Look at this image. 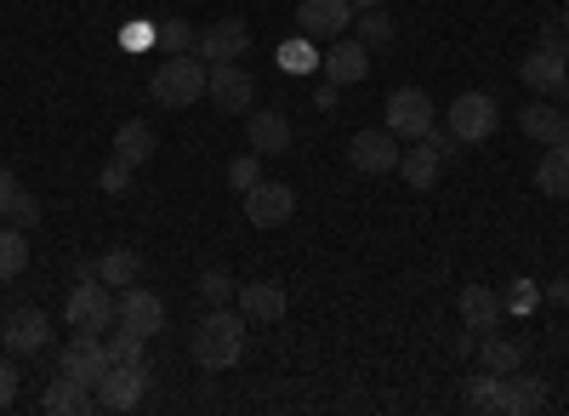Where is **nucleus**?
Returning a JSON list of instances; mask_svg holds the SVG:
<instances>
[{"label":"nucleus","instance_id":"1","mask_svg":"<svg viewBox=\"0 0 569 416\" xmlns=\"http://www.w3.org/2000/svg\"><path fill=\"white\" fill-rule=\"evenodd\" d=\"M188 354H194L200 372H228V365H240L246 359V314L217 303L194 326V337H188Z\"/></svg>","mask_w":569,"mask_h":416},{"label":"nucleus","instance_id":"2","mask_svg":"<svg viewBox=\"0 0 569 416\" xmlns=\"http://www.w3.org/2000/svg\"><path fill=\"white\" fill-rule=\"evenodd\" d=\"M206 80H211V63L200 52H177L149 75V98L160 109H194L206 98Z\"/></svg>","mask_w":569,"mask_h":416},{"label":"nucleus","instance_id":"3","mask_svg":"<svg viewBox=\"0 0 569 416\" xmlns=\"http://www.w3.org/2000/svg\"><path fill=\"white\" fill-rule=\"evenodd\" d=\"M120 319V308H114V297H109V286L103 280H80L74 291H69V303H63V326L69 331H91V337H103L109 326Z\"/></svg>","mask_w":569,"mask_h":416},{"label":"nucleus","instance_id":"4","mask_svg":"<svg viewBox=\"0 0 569 416\" xmlns=\"http://www.w3.org/2000/svg\"><path fill=\"white\" fill-rule=\"evenodd\" d=\"M393 137H410V143H421L427 131L439 126V103L427 98L421 86H399L393 98H388V120H382Z\"/></svg>","mask_w":569,"mask_h":416},{"label":"nucleus","instance_id":"5","mask_svg":"<svg viewBox=\"0 0 569 416\" xmlns=\"http://www.w3.org/2000/svg\"><path fill=\"white\" fill-rule=\"evenodd\" d=\"M496 120H501V109H496L490 91H461V98L445 109V126H450L456 143H485V137L496 131Z\"/></svg>","mask_w":569,"mask_h":416},{"label":"nucleus","instance_id":"6","mask_svg":"<svg viewBox=\"0 0 569 416\" xmlns=\"http://www.w3.org/2000/svg\"><path fill=\"white\" fill-rule=\"evenodd\" d=\"M399 137L388 131V126H365V131H353V143H348V160H353V171H365V177H388V171H399Z\"/></svg>","mask_w":569,"mask_h":416},{"label":"nucleus","instance_id":"7","mask_svg":"<svg viewBox=\"0 0 569 416\" xmlns=\"http://www.w3.org/2000/svg\"><path fill=\"white\" fill-rule=\"evenodd\" d=\"M297 29L313 40V46H330L353 29V7L348 0H302L297 7Z\"/></svg>","mask_w":569,"mask_h":416},{"label":"nucleus","instance_id":"8","mask_svg":"<svg viewBox=\"0 0 569 416\" xmlns=\"http://www.w3.org/2000/svg\"><path fill=\"white\" fill-rule=\"evenodd\" d=\"M91 394H98L103 410H137L142 399H149V365H109L103 383Z\"/></svg>","mask_w":569,"mask_h":416},{"label":"nucleus","instance_id":"9","mask_svg":"<svg viewBox=\"0 0 569 416\" xmlns=\"http://www.w3.org/2000/svg\"><path fill=\"white\" fill-rule=\"evenodd\" d=\"M206 98H211L222 115H251V103H257V80H251L240 63H211Z\"/></svg>","mask_w":569,"mask_h":416},{"label":"nucleus","instance_id":"10","mask_svg":"<svg viewBox=\"0 0 569 416\" xmlns=\"http://www.w3.org/2000/svg\"><path fill=\"white\" fill-rule=\"evenodd\" d=\"M0 343H7V354H40L46 343H52V314L46 308H12L7 326H0Z\"/></svg>","mask_w":569,"mask_h":416},{"label":"nucleus","instance_id":"11","mask_svg":"<svg viewBox=\"0 0 569 416\" xmlns=\"http://www.w3.org/2000/svg\"><path fill=\"white\" fill-rule=\"evenodd\" d=\"M58 372L86 383V388H98L103 372H109V354H103V337H91V331H74V343L58 354Z\"/></svg>","mask_w":569,"mask_h":416},{"label":"nucleus","instance_id":"12","mask_svg":"<svg viewBox=\"0 0 569 416\" xmlns=\"http://www.w3.org/2000/svg\"><path fill=\"white\" fill-rule=\"evenodd\" d=\"M246 200V217L257 222V228H279V222H291V211H297V189L291 182H257L251 195H240Z\"/></svg>","mask_w":569,"mask_h":416},{"label":"nucleus","instance_id":"13","mask_svg":"<svg viewBox=\"0 0 569 416\" xmlns=\"http://www.w3.org/2000/svg\"><path fill=\"white\" fill-rule=\"evenodd\" d=\"M246 46H251V29H246V18H222V23L200 29L194 52H200L206 63H240V58H246Z\"/></svg>","mask_w":569,"mask_h":416},{"label":"nucleus","instance_id":"14","mask_svg":"<svg viewBox=\"0 0 569 416\" xmlns=\"http://www.w3.org/2000/svg\"><path fill=\"white\" fill-rule=\"evenodd\" d=\"M114 308H120V326H131V331H142V337H160V331H166V297H160V291L126 286V291L114 297Z\"/></svg>","mask_w":569,"mask_h":416},{"label":"nucleus","instance_id":"15","mask_svg":"<svg viewBox=\"0 0 569 416\" xmlns=\"http://www.w3.org/2000/svg\"><path fill=\"white\" fill-rule=\"evenodd\" d=\"M319 69H325L330 86H359V80L370 75V46H365V40H330L325 58H319Z\"/></svg>","mask_w":569,"mask_h":416},{"label":"nucleus","instance_id":"16","mask_svg":"<svg viewBox=\"0 0 569 416\" xmlns=\"http://www.w3.org/2000/svg\"><path fill=\"white\" fill-rule=\"evenodd\" d=\"M246 137H251V149L262 155V160H273V155H284L297 143V126L284 120V109H257L251 120H246Z\"/></svg>","mask_w":569,"mask_h":416},{"label":"nucleus","instance_id":"17","mask_svg":"<svg viewBox=\"0 0 569 416\" xmlns=\"http://www.w3.org/2000/svg\"><path fill=\"white\" fill-rule=\"evenodd\" d=\"M233 303H240V314L257 319V326H273V319H284V308H291L284 286H273V280H246V286H233Z\"/></svg>","mask_w":569,"mask_h":416},{"label":"nucleus","instance_id":"18","mask_svg":"<svg viewBox=\"0 0 569 416\" xmlns=\"http://www.w3.org/2000/svg\"><path fill=\"white\" fill-rule=\"evenodd\" d=\"M563 75H569V58L558 52V46H536V52L518 63V80H525L530 91H563Z\"/></svg>","mask_w":569,"mask_h":416},{"label":"nucleus","instance_id":"19","mask_svg":"<svg viewBox=\"0 0 569 416\" xmlns=\"http://www.w3.org/2000/svg\"><path fill=\"white\" fill-rule=\"evenodd\" d=\"M456 308H461V331H472V337H490L501 326V297L490 286H467Z\"/></svg>","mask_w":569,"mask_h":416},{"label":"nucleus","instance_id":"20","mask_svg":"<svg viewBox=\"0 0 569 416\" xmlns=\"http://www.w3.org/2000/svg\"><path fill=\"white\" fill-rule=\"evenodd\" d=\"M461 405L467 410H485V416H501V405H507V377H496V372H467L461 377Z\"/></svg>","mask_w":569,"mask_h":416},{"label":"nucleus","instance_id":"21","mask_svg":"<svg viewBox=\"0 0 569 416\" xmlns=\"http://www.w3.org/2000/svg\"><path fill=\"white\" fill-rule=\"evenodd\" d=\"M518 126H525V137H536V143H569V115L552 109V103H525L518 109Z\"/></svg>","mask_w":569,"mask_h":416},{"label":"nucleus","instance_id":"22","mask_svg":"<svg viewBox=\"0 0 569 416\" xmlns=\"http://www.w3.org/2000/svg\"><path fill=\"white\" fill-rule=\"evenodd\" d=\"M91 405H98V394H91L86 383H74V377H52V388H46L40 394V410L46 416H80V410H91Z\"/></svg>","mask_w":569,"mask_h":416},{"label":"nucleus","instance_id":"23","mask_svg":"<svg viewBox=\"0 0 569 416\" xmlns=\"http://www.w3.org/2000/svg\"><path fill=\"white\" fill-rule=\"evenodd\" d=\"M154 149H160V137H154L149 120H126V126L114 131V160H126L131 171H137V166H149Z\"/></svg>","mask_w":569,"mask_h":416},{"label":"nucleus","instance_id":"24","mask_svg":"<svg viewBox=\"0 0 569 416\" xmlns=\"http://www.w3.org/2000/svg\"><path fill=\"white\" fill-rule=\"evenodd\" d=\"M547 405V377H536V372H518L507 377V405H501V416H536Z\"/></svg>","mask_w":569,"mask_h":416},{"label":"nucleus","instance_id":"25","mask_svg":"<svg viewBox=\"0 0 569 416\" xmlns=\"http://www.w3.org/2000/svg\"><path fill=\"white\" fill-rule=\"evenodd\" d=\"M439 171H445V155H439L433 143H427V137H421L416 149H405V155H399V177L410 182L416 195H421V189H433V182H439Z\"/></svg>","mask_w":569,"mask_h":416},{"label":"nucleus","instance_id":"26","mask_svg":"<svg viewBox=\"0 0 569 416\" xmlns=\"http://www.w3.org/2000/svg\"><path fill=\"white\" fill-rule=\"evenodd\" d=\"M536 189L547 200H569V143H552L541 160H536Z\"/></svg>","mask_w":569,"mask_h":416},{"label":"nucleus","instance_id":"27","mask_svg":"<svg viewBox=\"0 0 569 416\" xmlns=\"http://www.w3.org/2000/svg\"><path fill=\"white\" fill-rule=\"evenodd\" d=\"M479 365L485 372H496V377H512L518 365H525V343H512V337H479Z\"/></svg>","mask_w":569,"mask_h":416},{"label":"nucleus","instance_id":"28","mask_svg":"<svg viewBox=\"0 0 569 416\" xmlns=\"http://www.w3.org/2000/svg\"><path fill=\"white\" fill-rule=\"evenodd\" d=\"M137 268H142V257L126 251V246H114V251L98 257V280H103L109 291H126V286H137Z\"/></svg>","mask_w":569,"mask_h":416},{"label":"nucleus","instance_id":"29","mask_svg":"<svg viewBox=\"0 0 569 416\" xmlns=\"http://www.w3.org/2000/svg\"><path fill=\"white\" fill-rule=\"evenodd\" d=\"M142 343H149V337L131 331V326H120V319L103 331V354H109V365H142Z\"/></svg>","mask_w":569,"mask_h":416},{"label":"nucleus","instance_id":"30","mask_svg":"<svg viewBox=\"0 0 569 416\" xmlns=\"http://www.w3.org/2000/svg\"><path fill=\"white\" fill-rule=\"evenodd\" d=\"M29 268V240H23V228H0V280H18V274Z\"/></svg>","mask_w":569,"mask_h":416},{"label":"nucleus","instance_id":"31","mask_svg":"<svg viewBox=\"0 0 569 416\" xmlns=\"http://www.w3.org/2000/svg\"><path fill=\"white\" fill-rule=\"evenodd\" d=\"M353 29H359V40L370 46V52H382V46H393V18H388V7L353 12Z\"/></svg>","mask_w":569,"mask_h":416},{"label":"nucleus","instance_id":"32","mask_svg":"<svg viewBox=\"0 0 569 416\" xmlns=\"http://www.w3.org/2000/svg\"><path fill=\"white\" fill-rule=\"evenodd\" d=\"M257 182H262V155H257V149L228 160V189H233V195H251Z\"/></svg>","mask_w":569,"mask_h":416},{"label":"nucleus","instance_id":"33","mask_svg":"<svg viewBox=\"0 0 569 416\" xmlns=\"http://www.w3.org/2000/svg\"><path fill=\"white\" fill-rule=\"evenodd\" d=\"M279 69H291V75H302V69H319L313 40H308V34H302V40H284V46H279Z\"/></svg>","mask_w":569,"mask_h":416},{"label":"nucleus","instance_id":"34","mask_svg":"<svg viewBox=\"0 0 569 416\" xmlns=\"http://www.w3.org/2000/svg\"><path fill=\"white\" fill-rule=\"evenodd\" d=\"M0 217H7L12 228H34V222H40V200H34L29 189H18L7 206H0Z\"/></svg>","mask_w":569,"mask_h":416},{"label":"nucleus","instance_id":"35","mask_svg":"<svg viewBox=\"0 0 569 416\" xmlns=\"http://www.w3.org/2000/svg\"><path fill=\"white\" fill-rule=\"evenodd\" d=\"M194 40H200L194 23H182V18H166V23H160V46H166L171 58H177V52H194Z\"/></svg>","mask_w":569,"mask_h":416},{"label":"nucleus","instance_id":"36","mask_svg":"<svg viewBox=\"0 0 569 416\" xmlns=\"http://www.w3.org/2000/svg\"><path fill=\"white\" fill-rule=\"evenodd\" d=\"M98 189H103V195H114V200H120V195H131V166H126V160H109V166L98 171Z\"/></svg>","mask_w":569,"mask_h":416},{"label":"nucleus","instance_id":"37","mask_svg":"<svg viewBox=\"0 0 569 416\" xmlns=\"http://www.w3.org/2000/svg\"><path fill=\"white\" fill-rule=\"evenodd\" d=\"M200 297H206V303H233V280H228L222 268H206V274H200Z\"/></svg>","mask_w":569,"mask_h":416},{"label":"nucleus","instance_id":"38","mask_svg":"<svg viewBox=\"0 0 569 416\" xmlns=\"http://www.w3.org/2000/svg\"><path fill=\"white\" fill-rule=\"evenodd\" d=\"M120 40H126V52H142V46H154V40H160V29H149V23L137 18V23H131V29H126Z\"/></svg>","mask_w":569,"mask_h":416},{"label":"nucleus","instance_id":"39","mask_svg":"<svg viewBox=\"0 0 569 416\" xmlns=\"http://www.w3.org/2000/svg\"><path fill=\"white\" fill-rule=\"evenodd\" d=\"M12 399H18V372H12V359L0 354V410H7Z\"/></svg>","mask_w":569,"mask_h":416},{"label":"nucleus","instance_id":"40","mask_svg":"<svg viewBox=\"0 0 569 416\" xmlns=\"http://www.w3.org/2000/svg\"><path fill=\"white\" fill-rule=\"evenodd\" d=\"M501 308H518V314H525V308H536V286H530V280H518V286L501 297Z\"/></svg>","mask_w":569,"mask_h":416},{"label":"nucleus","instance_id":"41","mask_svg":"<svg viewBox=\"0 0 569 416\" xmlns=\"http://www.w3.org/2000/svg\"><path fill=\"white\" fill-rule=\"evenodd\" d=\"M552 29H558V52H563V58H569V7H563V12H558V18H552Z\"/></svg>","mask_w":569,"mask_h":416},{"label":"nucleus","instance_id":"42","mask_svg":"<svg viewBox=\"0 0 569 416\" xmlns=\"http://www.w3.org/2000/svg\"><path fill=\"white\" fill-rule=\"evenodd\" d=\"M18 189H23V182H18V177H12V171H7V166H0V206H7V200H12V195H18Z\"/></svg>","mask_w":569,"mask_h":416},{"label":"nucleus","instance_id":"43","mask_svg":"<svg viewBox=\"0 0 569 416\" xmlns=\"http://www.w3.org/2000/svg\"><path fill=\"white\" fill-rule=\"evenodd\" d=\"M348 7H353V12H370V7H382V0H348Z\"/></svg>","mask_w":569,"mask_h":416},{"label":"nucleus","instance_id":"44","mask_svg":"<svg viewBox=\"0 0 569 416\" xmlns=\"http://www.w3.org/2000/svg\"><path fill=\"white\" fill-rule=\"evenodd\" d=\"M563 98H569V75H563Z\"/></svg>","mask_w":569,"mask_h":416},{"label":"nucleus","instance_id":"45","mask_svg":"<svg viewBox=\"0 0 569 416\" xmlns=\"http://www.w3.org/2000/svg\"><path fill=\"white\" fill-rule=\"evenodd\" d=\"M563 308H569V303H563Z\"/></svg>","mask_w":569,"mask_h":416}]
</instances>
